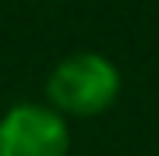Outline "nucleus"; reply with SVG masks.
Returning <instances> with one entry per match:
<instances>
[{
	"label": "nucleus",
	"instance_id": "nucleus-1",
	"mask_svg": "<svg viewBox=\"0 0 159 156\" xmlns=\"http://www.w3.org/2000/svg\"><path fill=\"white\" fill-rule=\"evenodd\" d=\"M124 78L117 64L96 50L64 57L46 78V99L60 117H99L120 99Z\"/></svg>",
	"mask_w": 159,
	"mask_h": 156
},
{
	"label": "nucleus",
	"instance_id": "nucleus-2",
	"mask_svg": "<svg viewBox=\"0 0 159 156\" xmlns=\"http://www.w3.org/2000/svg\"><path fill=\"white\" fill-rule=\"evenodd\" d=\"M71 128L46 103H18L0 117V156H67Z\"/></svg>",
	"mask_w": 159,
	"mask_h": 156
}]
</instances>
